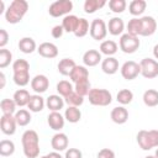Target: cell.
Wrapping results in <instances>:
<instances>
[{"mask_svg":"<svg viewBox=\"0 0 158 158\" xmlns=\"http://www.w3.org/2000/svg\"><path fill=\"white\" fill-rule=\"evenodd\" d=\"M22 149L26 158H37L40 156V137L35 130H27L21 137Z\"/></svg>","mask_w":158,"mask_h":158,"instance_id":"cell-1","label":"cell"},{"mask_svg":"<svg viewBox=\"0 0 158 158\" xmlns=\"http://www.w3.org/2000/svg\"><path fill=\"white\" fill-rule=\"evenodd\" d=\"M28 10V2L26 0H14L9 5L5 12V20L9 23H19Z\"/></svg>","mask_w":158,"mask_h":158,"instance_id":"cell-2","label":"cell"},{"mask_svg":"<svg viewBox=\"0 0 158 158\" xmlns=\"http://www.w3.org/2000/svg\"><path fill=\"white\" fill-rule=\"evenodd\" d=\"M136 139L143 151H149L154 147H158V130H141L138 131Z\"/></svg>","mask_w":158,"mask_h":158,"instance_id":"cell-3","label":"cell"},{"mask_svg":"<svg viewBox=\"0 0 158 158\" xmlns=\"http://www.w3.org/2000/svg\"><path fill=\"white\" fill-rule=\"evenodd\" d=\"M89 102L94 106H107L112 101V95L106 89L93 88L88 95Z\"/></svg>","mask_w":158,"mask_h":158,"instance_id":"cell-4","label":"cell"},{"mask_svg":"<svg viewBox=\"0 0 158 158\" xmlns=\"http://www.w3.org/2000/svg\"><path fill=\"white\" fill-rule=\"evenodd\" d=\"M73 10V2L70 0H57L52 2L48 7V14L52 17H60L67 16Z\"/></svg>","mask_w":158,"mask_h":158,"instance_id":"cell-5","label":"cell"},{"mask_svg":"<svg viewBox=\"0 0 158 158\" xmlns=\"http://www.w3.org/2000/svg\"><path fill=\"white\" fill-rule=\"evenodd\" d=\"M139 40L137 36H132L130 33H123L121 35L120 37V42H118V47L123 52V53H127V54H131V53H135L138 48H139Z\"/></svg>","mask_w":158,"mask_h":158,"instance_id":"cell-6","label":"cell"},{"mask_svg":"<svg viewBox=\"0 0 158 158\" xmlns=\"http://www.w3.org/2000/svg\"><path fill=\"white\" fill-rule=\"evenodd\" d=\"M141 74L146 79H153L158 77V62L153 58H143L139 62Z\"/></svg>","mask_w":158,"mask_h":158,"instance_id":"cell-7","label":"cell"},{"mask_svg":"<svg viewBox=\"0 0 158 158\" xmlns=\"http://www.w3.org/2000/svg\"><path fill=\"white\" fill-rule=\"evenodd\" d=\"M90 36L95 41L105 40L107 35V25L102 19H94L90 23Z\"/></svg>","mask_w":158,"mask_h":158,"instance_id":"cell-8","label":"cell"},{"mask_svg":"<svg viewBox=\"0 0 158 158\" xmlns=\"http://www.w3.org/2000/svg\"><path fill=\"white\" fill-rule=\"evenodd\" d=\"M120 72H121V75L123 79L133 80L138 77V74H141L139 63H136L135 60H127L122 64V67L120 68Z\"/></svg>","mask_w":158,"mask_h":158,"instance_id":"cell-9","label":"cell"},{"mask_svg":"<svg viewBox=\"0 0 158 158\" xmlns=\"http://www.w3.org/2000/svg\"><path fill=\"white\" fill-rule=\"evenodd\" d=\"M17 122L15 120L14 115H1L0 117V128L4 135L12 136L16 132Z\"/></svg>","mask_w":158,"mask_h":158,"instance_id":"cell-10","label":"cell"},{"mask_svg":"<svg viewBox=\"0 0 158 158\" xmlns=\"http://www.w3.org/2000/svg\"><path fill=\"white\" fill-rule=\"evenodd\" d=\"M48 86H49V80L43 74H37L36 77H33L31 79V88H32V90L36 94H40L41 95L42 93L47 91Z\"/></svg>","mask_w":158,"mask_h":158,"instance_id":"cell-11","label":"cell"},{"mask_svg":"<svg viewBox=\"0 0 158 158\" xmlns=\"http://www.w3.org/2000/svg\"><path fill=\"white\" fill-rule=\"evenodd\" d=\"M69 144V139L68 136L63 132H57L56 135H53L52 139H51V146L56 152H62V151H67Z\"/></svg>","mask_w":158,"mask_h":158,"instance_id":"cell-12","label":"cell"},{"mask_svg":"<svg viewBox=\"0 0 158 158\" xmlns=\"http://www.w3.org/2000/svg\"><path fill=\"white\" fill-rule=\"evenodd\" d=\"M37 52L43 58H56L58 56V47L52 42H43L38 46Z\"/></svg>","mask_w":158,"mask_h":158,"instance_id":"cell-13","label":"cell"},{"mask_svg":"<svg viewBox=\"0 0 158 158\" xmlns=\"http://www.w3.org/2000/svg\"><path fill=\"white\" fill-rule=\"evenodd\" d=\"M47 122H48V126L54 130V131H60L63 127H64V123H65V118L64 116L58 112V111H52L48 117H47Z\"/></svg>","mask_w":158,"mask_h":158,"instance_id":"cell-14","label":"cell"},{"mask_svg":"<svg viewBox=\"0 0 158 158\" xmlns=\"http://www.w3.org/2000/svg\"><path fill=\"white\" fill-rule=\"evenodd\" d=\"M141 23H142V31H141V36H152L156 30H157V22L154 20V17L152 16H143L141 17Z\"/></svg>","mask_w":158,"mask_h":158,"instance_id":"cell-15","label":"cell"},{"mask_svg":"<svg viewBox=\"0 0 158 158\" xmlns=\"http://www.w3.org/2000/svg\"><path fill=\"white\" fill-rule=\"evenodd\" d=\"M101 59V53L96 49H89L83 54V63L85 67H95L100 62H102Z\"/></svg>","mask_w":158,"mask_h":158,"instance_id":"cell-16","label":"cell"},{"mask_svg":"<svg viewBox=\"0 0 158 158\" xmlns=\"http://www.w3.org/2000/svg\"><path fill=\"white\" fill-rule=\"evenodd\" d=\"M111 120L117 125H123L128 120V111L125 106H116L111 110L110 114Z\"/></svg>","mask_w":158,"mask_h":158,"instance_id":"cell-17","label":"cell"},{"mask_svg":"<svg viewBox=\"0 0 158 158\" xmlns=\"http://www.w3.org/2000/svg\"><path fill=\"white\" fill-rule=\"evenodd\" d=\"M125 30V22L121 17H112L109 20V23H107V31L110 35L112 36H118V35H122Z\"/></svg>","mask_w":158,"mask_h":158,"instance_id":"cell-18","label":"cell"},{"mask_svg":"<svg viewBox=\"0 0 158 158\" xmlns=\"http://www.w3.org/2000/svg\"><path fill=\"white\" fill-rule=\"evenodd\" d=\"M101 69L105 74L112 75L118 70V60L115 57H106L101 62Z\"/></svg>","mask_w":158,"mask_h":158,"instance_id":"cell-19","label":"cell"},{"mask_svg":"<svg viewBox=\"0 0 158 158\" xmlns=\"http://www.w3.org/2000/svg\"><path fill=\"white\" fill-rule=\"evenodd\" d=\"M64 98H62L60 95H57V94H53V95H49L46 100V105L47 107L52 111H60V109H63L64 106Z\"/></svg>","mask_w":158,"mask_h":158,"instance_id":"cell-20","label":"cell"},{"mask_svg":"<svg viewBox=\"0 0 158 158\" xmlns=\"http://www.w3.org/2000/svg\"><path fill=\"white\" fill-rule=\"evenodd\" d=\"M69 78L74 84L86 80V79H89V70L86 69L85 65H77L74 68V70L72 72V74L69 75Z\"/></svg>","mask_w":158,"mask_h":158,"instance_id":"cell-21","label":"cell"},{"mask_svg":"<svg viewBox=\"0 0 158 158\" xmlns=\"http://www.w3.org/2000/svg\"><path fill=\"white\" fill-rule=\"evenodd\" d=\"M44 105H46L44 99L40 94H35V95H31L30 101L27 104V107L31 112H40L43 110Z\"/></svg>","mask_w":158,"mask_h":158,"instance_id":"cell-22","label":"cell"},{"mask_svg":"<svg viewBox=\"0 0 158 158\" xmlns=\"http://www.w3.org/2000/svg\"><path fill=\"white\" fill-rule=\"evenodd\" d=\"M79 23V17L75 15H67L62 21V27L68 33H74Z\"/></svg>","mask_w":158,"mask_h":158,"instance_id":"cell-23","label":"cell"},{"mask_svg":"<svg viewBox=\"0 0 158 158\" xmlns=\"http://www.w3.org/2000/svg\"><path fill=\"white\" fill-rule=\"evenodd\" d=\"M38 47L36 46V42L33 38L31 37H22L20 41H19V49L25 53V54H30L32 52H35Z\"/></svg>","mask_w":158,"mask_h":158,"instance_id":"cell-24","label":"cell"},{"mask_svg":"<svg viewBox=\"0 0 158 158\" xmlns=\"http://www.w3.org/2000/svg\"><path fill=\"white\" fill-rule=\"evenodd\" d=\"M99 49H100V53H101V54H105V56H107V57H112V56L117 52L118 46H117V43H116L115 41H112V40H105V41H102V42L100 43Z\"/></svg>","mask_w":158,"mask_h":158,"instance_id":"cell-25","label":"cell"},{"mask_svg":"<svg viewBox=\"0 0 158 158\" xmlns=\"http://www.w3.org/2000/svg\"><path fill=\"white\" fill-rule=\"evenodd\" d=\"M75 67H77V64L72 58H63L59 60V63L57 65L58 72L62 75H70Z\"/></svg>","mask_w":158,"mask_h":158,"instance_id":"cell-26","label":"cell"},{"mask_svg":"<svg viewBox=\"0 0 158 158\" xmlns=\"http://www.w3.org/2000/svg\"><path fill=\"white\" fill-rule=\"evenodd\" d=\"M30 98H31V95H30L28 90H26V89H19V90L15 91L12 99L16 102L17 106L23 107V106H27V104L30 101Z\"/></svg>","mask_w":158,"mask_h":158,"instance_id":"cell-27","label":"cell"},{"mask_svg":"<svg viewBox=\"0 0 158 158\" xmlns=\"http://www.w3.org/2000/svg\"><path fill=\"white\" fill-rule=\"evenodd\" d=\"M64 118L70 123H77L81 118V111L75 106H68L64 111Z\"/></svg>","mask_w":158,"mask_h":158,"instance_id":"cell-28","label":"cell"},{"mask_svg":"<svg viewBox=\"0 0 158 158\" xmlns=\"http://www.w3.org/2000/svg\"><path fill=\"white\" fill-rule=\"evenodd\" d=\"M143 102L148 107H154L158 105V90L148 89L143 93Z\"/></svg>","mask_w":158,"mask_h":158,"instance_id":"cell-29","label":"cell"},{"mask_svg":"<svg viewBox=\"0 0 158 158\" xmlns=\"http://www.w3.org/2000/svg\"><path fill=\"white\" fill-rule=\"evenodd\" d=\"M147 7V2L144 0H132L128 5V11L133 16H139L144 12Z\"/></svg>","mask_w":158,"mask_h":158,"instance_id":"cell-30","label":"cell"},{"mask_svg":"<svg viewBox=\"0 0 158 158\" xmlns=\"http://www.w3.org/2000/svg\"><path fill=\"white\" fill-rule=\"evenodd\" d=\"M15 120L17 122V126H27L30 122H31V114H30V110H26V109H20L15 112Z\"/></svg>","mask_w":158,"mask_h":158,"instance_id":"cell-31","label":"cell"},{"mask_svg":"<svg viewBox=\"0 0 158 158\" xmlns=\"http://www.w3.org/2000/svg\"><path fill=\"white\" fill-rule=\"evenodd\" d=\"M127 33L132 35V36H141V31H142V23H141V19L138 17H133L128 21L127 26Z\"/></svg>","mask_w":158,"mask_h":158,"instance_id":"cell-32","label":"cell"},{"mask_svg":"<svg viewBox=\"0 0 158 158\" xmlns=\"http://www.w3.org/2000/svg\"><path fill=\"white\" fill-rule=\"evenodd\" d=\"M16 102L14 99H2L0 102V109L2 115H15L16 112Z\"/></svg>","mask_w":158,"mask_h":158,"instance_id":"cell-33","label":"cell"},{"mask_svg":"<svg viewBox=\"0 0 158 158\" xmlns=\"http://www.w3.org/2000/svg\"><path fill=\"white\" fill-rule=\"evenodd\" d=\"M106 4L105 0H86L84 2V11L86 14H94L99 9L104 7Z\"/></svg>","mask_w":158,"mask_h":158,"instance_id":"cell-34","label":"cell"},{"mask_svg":"<svg viewBox=\"0 0 158 158\" xmlns=\"http://www.w3.org/2000/svg\"><path fill=\"white\" fill-rule=\"evenodd\" d=\"M15 152V143L11 139H1L0 141V156L10 157Z\"/></svg>","mask_w":158,"mask_h":158,"instance_id":"cell-35","label":"cell"},{"mask_svg":"<svg viewBox=\"0 0 158 158\" xmlns=\"http://www.w3.org/2000/svg\"><path fill=\"white\" fill-rule=\"evenodd\" d=\"M14 83L19 86H26L30 83V70L14 72Z\"/></svg>","mask_w":158,"mask_h":158,"instance_id":"cell-36","label":"cell"},{"mask_svg":"<svg viewBox=\"0 0 158 158\" xmlns=\"http://www.w3.org/2000/svg\"><path fill=\"white\" fill-rule=\"evenodd\" d=\"M57 91H58V95L65 98L68 96L70 93L74 91V86L70 81L68 80H60L58 84H57Z\"/></svg>","mask_w":158,"mask_h":158,"instance_id":"cell-37","label":"cell"},{"mask_svg":"<svg viewBox=\"0 0 158 158\" xmlns=\"http://www.w3.org/2000/svg\"><path fill=\"white\" fill-rule=\"evenodd\" d=\"M90 90H91V86H90L89 79L74 84V91H75L77 94H79L80 96H83V98H84V96H88L89 93H90Z\"/></svg>","mask_w":158,"mask_h":158,"instance_id":"cell-38","label":"cell"},{"mask_svg":"<svg viewBox=\"0 0 158 158\" xmlns=\"http://www.w3.org/2000/svg\"><path fill=\"white\" fill-rule=\"evenodd\" d=\"M116 100L121 105H127V104L132 102V100H133V93L130 89H121L117 93V95H116Z\"/></svg>","mask_w":158,"mask_h":158,"instance_id":"cell-39","label":"cell"},{"mask_svg":"<svg viewBox=\"0 0 158 158\" xmlns=\"http://www.w3.org/2000/svg\"><path fill=\"white\" fill-rule=\"evenodd\" d=\"M89 31H90V25H89L88 20H86V19H84V17H80V19H79L78 27H77V30H75L74 35H75L77 37H79V38H80V37L86 36Z\"/></svg>","mask_w":158,"mask_h":158,"instance_id":"cell-40","label":"cell"},{"mask_svg":"<svg viewBox=\"0 0 158 158\" xmlns=\"http://www.w3.org/2000/svg\"><path fill=\"white\" fill-rule=\"evenodd\" d=\"M64 101L68 104V106H75V107H79L80 105H83L84 102V98L80 96L79 94H77L75 91L70 93L68 96L64 98Z\"/></svg>","mask_w":158,"mask_h":158,"instance_id":"cell-41","label":"cell"},{"mask_svg":"<svg viewBox=\"0 0 158 158\" xmlns=\"http://www.w3.org/2000/svg\"><path fill=\"white\" fill-rule=\"evenodd\" d=\"M127 2L126 0H110L109 1V7L112 12L115 14H121L126 10Z\"/></svg>","mask_w":158,"mask_h":158,"instance_id":"cell-42","label":"cell"},{"mask_svg":"<svg viewBox=\"0 0 158 158\" xmlns=\"http://www.w3.org/2000/svg\"><path fill=\"white\" fill-rule=\"evenodd\" d=\"M12 60V53L6 49V48H1L0 49V68L4 69L6 68Z\"/></svg>","mask_w":158,"mask_h":158,"instance_id":"cell-43","label":"cell"},{"mask_svg":"<svg viewBox=\"0 0 158 158\" xmlns=\"http://www.w3.org/2000/svg\"><path fill=\"white\" fill-rule=\"evenodd\" d=\"M12 70L14 72H23V70H30V64L26 59H16L12 63Z\"/></svg>","mask_w":158,"mask_h":158,"instance_id":"cell-44","label":"cell"},{"mask_svg":"<svg viewBox=\"0 0 158 158\" xmlns=\"http://www.w3.org/2000/svg\"><path fill=\"white\" fill-rule=\"evenodd\" d=\"M64 158H83V153L78 148H68L65 151Z\"/></svg>","mask_w":158,"mask_h":158,"instance_id":"cell-45","label":"cell"},{"mask_svg":"<svg viewBox=\"0 0 158 158\" xmlns=\"http://www.w3.org/2000/svg\"><path fill=\"white\" fill-rule=\"evenodd\" d=\"M96 158H115V152L110 148H102L98 152Z\"/></svg>","mask_w":158,"mask_h":158,"instance_id":"cell-46","label":"cell"},{"mask_svg":"<svg viewBox=\"0 0 158 158\" xmlns=\"http://www.w3.org/2000/svg\"><path fill=\"white\" fill-rule=\"evenodd\" d=\"M63 32H64V28L62 27V25H56L53 26L51 33H52V37L53 38H60L63 36Z\"/></svg>","mask_w":158,"mask_h":158,"instance_id":"cell-47","label":"cell"},{"mask_svg":"<svg viewBox=\"0 0 158 158\" xmlns=\"http://www.w3.org/2000/svg\"><path fill=\"white\" fill-rule=\"evenodd\" d=\"M9 42V33L5 28H0V47L5 48L6 43Z\"/></svg>","mask_w":158,"mask_h":158,"instance_id":"cell-48","label":"cell"},{"mask_svg":"<svg viewBox=\"0 0 158 158\" xmlns=\"http://www.w3.org/2000/svg\"><path fill=\"white\" fill-rule=\"evenodd\" d=\"M48 157H49V158H64V157H62V156H60V153H59V152H56V151H53V152L48 153Z\"/></svg>","mask_w":158,"mask_h":158,"instance_id":"cell-49","label":"cell"},{"mask_svg":"<svg viewBox=\"0 0 158 158\" xmlns=\"http://www.w3.org/2000/svg\"><path fill=\"white\" fill-rule=\"evenodd\" d=\"M0 80H1V85H0V88L2 89V88L5 86V74H4L2 72L0 73Z\"/></svg>","mask_w":158,"mask_h":158,"instance_id":"cell-50","label":"cell"},{"mask_svg":"<svg viewBox=\"0 0 158 158\" xmlns=\"http://www.w3.org/2000/svg\"><path fill=\"white\" fill-rule=\"evenodd\" d=\"M153 56H154L156 59H158V43L153 47Z\"/></svg>","mask_w":158,"mask_h":158,"instance_id":"cell-51","label":"cell"},{"mask_svg":"<svg viewBox=\"0 0 158 158\" xmlns=\"http://www.w3.org/2000/svg\"><path fill=\"white\" fill-rule=\"evenodd\" d=\"M0 6H1V9H0V14H2V12H6V10H5V4H4V1H0Z\"/></svg>","mask_w":158,"mask_h":158,"instance_id":"cell-52","label":"cell"},{"mask_svg":"<svg viewBox=\"0 0 158 158\" xmlns=\"http://www.w3.org/2000/svg\"><path fill=\"white\" fill-rule=\"evenodd\" d=\"M144 158H156V156H152V154H151V156H147V157H144Z\"/></svg>","mask_w":158,"mask_h":158,"instance_id":"cell-53","label":"cell"},{"mask_svg":"<svg viewBox=\"0 0 158 158\" xmlns=\"http://www.w3.org/2000/svg\"><path fill=\"white\" fill-rule=\"evenodd\" d=\"M154 156H156V158H158V148L156 149V153H154Z\"/></svg>","mask_w":158,"mask_h":158,"instance_id":"cell-54","label":"cell"},{"mask_svg":"<svg viewBox=\"0 0 158 158\" xmlns=\"http://www.w3.org/2000/svg\"><path fill=\"white\" fill-rule=\"evenodd\" d=\"M40 158H49V157H48V154H46V156H42V157H40Z\"/></svg>","mask_w":158,"mask_h":158,"instance_id":"cell-55","label":"cell"}]
</instances>
